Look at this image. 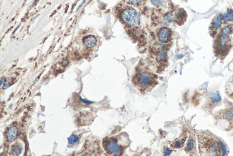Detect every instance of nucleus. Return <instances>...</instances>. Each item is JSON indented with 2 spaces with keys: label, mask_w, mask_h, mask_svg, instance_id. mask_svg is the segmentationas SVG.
Masks as SVG:
<instances>
[{
  "label": "nucleus",
  "mask_w": 233,
  "mask_h": 156,
  "mask_svg": "<svg viewBox=\"0 0 233 156\" xmlns=\"http://www.w3.org/2000/svg\"><path fill=\"white\" fill-rule=\"evenodd\" d=\"M199 150L202 155H224L225 148L224 144L217 138L207 131H196Z\"/></svg>",
  "instance_id": "nucleus-1"
},
{
  "label": "nucleus",
  "mask_w": 233,
  "mask_h": 156,
  "mask_svg": "<svg viewBox=\"0 0 233 156\" xmlns=\"http://www.w3.org/2000/svg\"><path fill=\"white\" fill-rule=\"evenodd\" d=\"M233 31V24H227L221 28L215 41V52L218 56H225L230 48V35Z\"/></svg>",
  "instance_id": "nucleus-2"
},
{
  "label": "nucleus",
  "mask_w": 233,
  "mask_h": 156,
  "mask_svg": "<svg viewBox=\"0 0 233 156\" xmlns=\"http://www.w3.org/2000/svg\"><path fill=\"white\" fill-rule=\"evenodd\" d=\"M121 18L126 23L131 26L137 25L140 22L139 13L136 9L132 8L123 10L121 13Z\"/></svg>",
  "instance_id": "nucleus-3"
},
{
  "label": "nucleus",
  "mask_w": 233,
  "mask_h": 156,
  "mask_svg": "<svg viewBox=\"0 0 233 156\" xmlns=\"http://www.w3.org/2000/svg\"><path fill=\"white\" fill-rule=\"evenodd\" d=\"M104 147L106 151L112 155H120L121 153V145L116 138H108L105 140Z\"/></svg>",
  "instance_id": "nucleus-4"
},
{
  "label": "nucleus",
  "mask_w": 233,
  "mask_h": 156,
  "mask_svg": "<svg viewBox=\"0 0 233 156\" xmlns=\"http://www.w3.org/2000/svg\"><path fill=\"white\" fill-rule=\"evenodd\" d=\"M216 118L219 120H224L229 124L227 130L233 129V107L227 108L217 112L215 115Z\"/></svg>",
  "instance_id": "nucleus-5"
},
{
  "label": "nucleus",
  "mask_w": 233,
  "mask_h": 156,
  "mask_svg": "<svg viewBox=\"0 0 233 156\" xmlns=\"http://www.w3.org/2000/svg\"><path fill=\"white\" fill-rule=\"evenodd\" d=\"M222 14H218L217 15H216L215 18L213 19L209 28L210 33H211L212 35L215 36L216 34L217 33V32L220 29L222 24Z\"/></svg>",
  "instance_id": "nucleus-6"
},
{
  "label": "nucleus",
  "mask_w": 233,
  "mask_h": 156,
  "mask_svg": "<svg viewBox=\"0 0 233 156\" xmlns=\"http://www.w3.org/2000/svg\"><path fill=\"white\" fill-rule=\"evenodd\" d=\"M138 81L139 85L141 87L146 88V87L148 86L150 83L152 82V77L147 72H141V73H139L138 76Z\"/></svg>",
  "instance_id": "nucleus-7"
},
{
  "label": "nucleus",
  "mask_w": 233,
  "mask_h": 156,
  "mask_svg": "<svg viewBox=\"0 0 233 156\" xmlns=\"http://www.w3.org/2000/svg\"><path fill=\"white\" fill-rule=\"evenodd\" d=\"M170 37H171V30L169 28H164L158 32V37L159 41L161 42V43H168L170 40Z\"/></svg>",
  "instance_id": "nucleus-8"
},
{
  "label": "nucleus",
  "mask_w": 233,
  "mask_h": 156,
  "mask_svg": "<svg viewBox=\"0 0 233 156\" xmlns=\"http://www.w3.org/2000/svg\"><path fill=\"white\" fill-rule=\"evenodd\" d=\"M185 151L187 153L190 154L191 155H196V146H195V140L193 138L192 135H191L189 138L188 142H187V146L185 148Z\"/></svg>",
  "instance_id": "nucleus-9"
},
{
  "label": "nucleus",
  "mask_w": 233,
  "mask_h": 156,
  "mask_svg": "<svg viewBox=\"0 0 233 156\" xmlns=\"http://www.w3.org/2000/svg\"><path fill=\"white\" fill-rule=\"evenodd\" d=\"M187 137H188L187 133H184V135L179 137L178 139H177L171 144V148H174V149H181V148H182L185 141L187 139Z\"/></svg>",
  "instance_id": "nucleus-10"
},
{
  "label": "nucleus",
  "mask_w": 233,
  "mask_h": 156,
  "mask_svg": "<svg viewBox=\"0 0 233 156\" xmlns=\"http://www.w3.org/2000/svg\"><path fill=\"white\" fill-rule=\"evenodd\" d=\"M18 135V130L15 126H12L7 130L6 132L7 139L9 142H13L17 138Z\"/></svg>",
  "instance_id": "nucleus-11"
},
{
  "label": "nucleus",
  "mask_w": 233,
  "mask_h": 156,
  "mask_svg": "<svg viewBox=\"0 0 233 156\" xmlns=\"http://www.w3.org/2000/svg\"><path fill=\"white\" fill-rule=\"evenodd\" d=\"M83 43L88 48H93L96 45L97 40L95 36L87 35L83 38Z\"/></svg>",
  "instance_id": "nucleus-12"
},
{
  "label": "nucleus",
  "mask_w": 233,
  "mask_h": 156,
  "mask_svg": "<svg viewBox=\"0 0 233 156\" xmlns=\"http://www.w3.org/2000/svg\"><path fill=\"white\" fill-rule=\"evenodd\" d=\"M223 22L225 24L233 23V7L227 9L224 14H222Z\"/></svg>",
  "instance_id": "nucleus-13"
},
{
  "label": "nucleus",
  "mask_w": 233,
  "mask_h": 156,
  "mask_svg": "<svg viewBox=\"0 0 233 156\" xmlns=\"http://www.w3.org/2000/svg\"><path fill=\"white\" fill-rule=\"evenodd\" d=\"M221 101V97L219 96L218 93H215L212 95V96L209 99V106H212V108H213V106L217 105Z\"/></svg>",
  "instance_id": "nucleus-14"
},
{
  "label": "nucleus",
  "mask_w": 233,
  "mask_h": 156,
  "mask_svg": "<svg viewBox=\"0 0 233 156\" xmlns=\"http://www.w3.org/2000/svg\"><path fill=\"white\" fill-rule=\"evenodd\" d=\"M22 150H23V147H22V145L18 143L16 144L15 145L13 146L12 149V153H11V155H20L21 153H22Z\"/></svg>",
  "instance_id": "nucleus-15"
},
{
  "label": "nucleus",
  "mask_w": 233,
  "mask_h": 156,
  "mask_svg": "<svg viewBox=\"0 0 233 156\" xmlns=\"http://www.w3.org/2000/svg\"><path fill=\"white\" fill-rule=\"evenodd\" d=\"M226 94L229 97L233 99V79L229 81L226 88Z\"/></svg>",
  "instance_id": "nucleus-16"
},
{
  "label": "nucleus",
  "mask_w": 233,
  "mask_h": 156,
  "mask_svg": "<svg viewBox=\"0 0 233 156\" xmlns=\"http://www.w3.org/2000/svg\"><path fill=\"white\" fill-rule=\"evenodd\" d=\"M176 20V14L174 13H169L165 17L164 20V23L165 24H169L171 22H172L174 20Z\"/></svg>",
  "instance_id": "nucleus-17"
},
{
  "label": "nucleus",
  "mask_w": 233,
  "mask_h": 156,
  "mask_svg": "<svg viewBox=\"0 0 233 156\" xmlns=\"http://www.w3.org/2000/svg\"><path fill=\"white\" fill-rule=\"evenodd\" d=\"M150 2L154 6L157 7H163L166 4V0H150Z\"/></svg>",
  "instance_id": "nucleus-18"
},
{
  "label": "nucleus",
  "mask_w": 233,
  "mask_h": 156,
  "mask_svg": "<svg viewBox=\"0 0 233 156\" xmlns=\"http://www.w3.org/2000/svg\"><path fill=\"white\" fill-rule=\"evenodd\" d=\"M158 58L161 61H164L167 59V53L164 50H161L158 53Z\"/></svg>",
  "instance_id": "nucleus-19"
},
{
  "label": "nucleus",
  "mask_w": 233,
  "mask_h": 156,
  "mask_svg": "<svg viewBox=\"0 0 233 156\" xmlns=\"http://www.w3.org/2000/svg\"><path fill=\"white\" fill-rule=\"evenodd\" d=\"M79 140V138L75 135H72L71 136L68 138V142L69 144H75Z\"/></svg>",
  "instance_id": "nucleus-20"
},
{
  "label": "nucleus",
  "mask_w": 233,
  "mask_h": 156,
  "mask_svg": "<svg viewBox=\"0 0 233 156\" xmlns=\"http://www.w3.org/2000/svg\"><path fill=\"white\" fill-rule=\"evenodd\" d=\"M141 1H142V0H129V2L133 4V5H138Z\"/></svg>",
  "instance_id": "nucleus-21"
},
{
  "label": "nucleus",
  "mask_w": 233,
  "mask_h": 156,
  "mask_svg": "<svg viewBox=\"0 0 233 156\" xmlns=\"http://www.w3.org/2000/svg\"><path fill=\"white\" fill-rule=\"evenodd\" d=\"M9 86H10V83H9V81H5V83H4V85H3V89H7L8 87H9Z\"/></svg>",
  "instance_id": "nucleus-22"
},
{
  "label": "nucleus",
  "mask_w": 233,
  "mask_h": 156,
  "mask_svg": "<svg viewBox=\"0 0 233 156\" xmlns=\"http://www.w3.org/2000/svg\"><path fill=\"white\" fill-rule=\"evenodd\" d=\"M171 152H172V150H170V149H168V148H166L165 151H164V155H169L171 153Z\"/></svg>",
  "instance_id": "nucleus-23"
},
{
  "label": "nucleus",
  "mask_w": 233,
  "mask_h": 156,
  "mask_svg": "<svg viewBox=\"0 0 233 156\" xmlns=\"http://www.w3.org/2000/svg\"><path fill=\"white\" fill-rule=\"evenodd\" d=\"M86 1H87V0H83V2H82V3L81 4V5H79V6H78V8H77V11H78V10H79V9H81V7H83V5H84V4H85V2H86Z\"/></svg>",
  "instance_id": "nucleus-24"
},
{
  "label": "nucleus",
  "mask_w": 233,
  "mask_h": 156,
  "mask_svg": "<svg viewBox=\"0 0 233 156\" xmlns=\"http://www.w3.org/2000/svg\"><path fill=\"white\" fill-rule=\"evenodd\" d=\"M81 100L82 101V102H84V103H85V104H91V103H93L92 102H90V101H87V100L83 99H81Z\"/></svg>",
  "instance_id": "nucleus-25"
},
{
  "label": "nucleus",
  "mask_w": 233,
  "mask_h": 156,
  "mask_svg": "<svg viewBox=\"0 0 233 156\" xmlns=\"http://www.w3.org/2000/svg\"><path fill=\"white\" fill-rule=\"evenodd\" d=\"M20 28V25H18V27H17V28H16V29H15V30H14V31H13V32H12V35H13V34H14V33H15V32H16V31H17V30H18V28Z\"/></svg>",
  "instance_id": "nucleus-26"
},
{
  "label": "nucleus",
  "mask_w": 233,
  "mask_h": 156,
  "mask_svg": "<svg viewBox=\"0 0 233 156\" xmlns=\"http://www.w3.org/2000/svg\"><path fill=\"white\" fill-rule=\"evenodd\" d=\"M0 83H1V85H2V83H3V78H1V82H0Z\"/></svg>",
  "instance_id": "nucleus-27"
}]
</instances>
